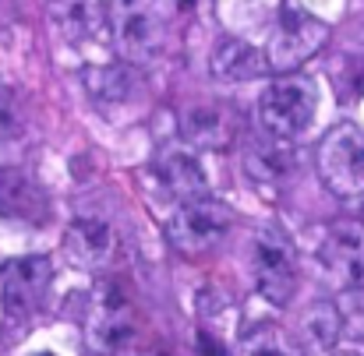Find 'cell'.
Returning a JSON list of instances; mask_svg holds the SVG:
<instances>
[{
	"label": "cell",
	"instance_id": "cell-1",
	"mask_svg": "<svg viewBox=\"0 0 364 356\" xmlns=\"http://www.w3.org/2000/svg\"><path fill=\"white\" fill-rule=\"evenodd\" d=\"M181 18V0H110L107 21L127 64H152Z\"/></svg>",
	"mask_w": 364,
	"mask_h": 356
},
{
	"label": "cell",
	"instance_id": "cell-2",
	"mask_svg": "<svg viewBox=\"0 0 364 356\" xmlns=\"http://www.w3.org/2000/svg\"><path fill=\"white\" fill-rule=\"evenodd\" d=\"M315 169L326 191L340 201H364V130L358 123L343 120L333 123L318 148H315Z\"/></svg>",
	"mask_w": 364,
	"mask_h": 356
},
{
	"label": "cell",
	"instance_id": "cell-3",
	"mask_svg": "<svg viewBox=\"0 0 364 356\" xmlns=\"http://www.w3.org/2000/svg\"><path fill=\"white\" fill-rule=\"evenodd\" d=\"M318 113V89L311 78L283 74L258 96V123L272 141L301 138Z\"/></svg>",
	"mask_w": 364,
	"mask_h": 356
},
{
	"label": "cell",
	"instance_id": "cell-4",
	"mask_svg": "<svg viewBox=\"0 0 364 356\" xmlns=\"http://www.w3.org/2000/svg\"><path fill=\"white\" fill-rule=\"evenodd\" d=\"M251 279L255 289L272 304L287 307L297 293V250L294 240L283 233V226H258L251 233Z\"/></svg>",
	"mask_w": 364,
	"mask_h": 356
},
{
	"label": "cell",
	"instance_id": "cell-5",
	"mask_svg": "<svg viewBox=\"0 0 364 356\" xmlns=\"http://www.w3.org/2000/svg\"><path fill=\"white\" fill-rule=\"evenodd\" d=\"M230 230H234V208L223 198H213V194H198V198L181 201L177 212L166 223L170 243L188 257L209 254Z\"/></svg>",
	"mask_w": 364,
	"mask_h": 356
},
{
	"label": "cell",
	"instance_id": "cell-6",
	"mask_svg": "<svg viewBox=\"0 0 364 356\" xmlns=\"http://www.w3.org/2000/svg\"><path fill=\"white\" fill-rule=\"evenodd\" d=\"M326 39H329V25L322 18H315L308 11H287L269 35L265 64L276 74H294L326 46Z\"/></svg>",
	"mask_w": 364,
	"mask_h": 356
},
{
	"label": "cell",
	"instance_id": "cell-7",
	"mask_svg": "<svg viewBox=\"0 0 364 356\" xmlns=\"http://www.w3.org/2000/svg\"><path fill=\"white\" fill-rule=\"evenodd\" d=\"M53 279V261L46 254H21L0 268V304L11 318H28Z\"/></svg>",
	"mask_w": 364,
	"mask_h": 356
},
{
	"label": "cell",
	"instance_id": "cell-8",
	"mask_svg": "<svg viewBox=\"0 0 364 356\" xmlns=\"http://www.w3.org/2000/svg\"><path fill=\"white\" fill-rule=\"evenodd\" d=\"M85 335H89V350L100 356H114L121 353L124 346H131V339H134V311L124 300L121 289H110V293H103L96 300L92 318L85 325Z\"/></svg>",
	"mask_w": 364,
	"mask_h": 356
},
{
	"label": "cell",
	"instance_id": "cell-9",
	"mask_svg": "<svg viewBox=\"0 0 364 356\" xmlns=\"http://www.w3.org/2000/svg\"><path fill=\"white\" fill-rule=\"evenodd\" d=\"M318 257H322L326 272L343 289L364 286V223H336V226H329Z\"/></svg>",
	"mask_w": 364,
	"mask_h": 356
},
{
	"label": "cell",
	"instance_id": "cell-10",
	"mask_svg": "<svg viewBox=\"0 0 364 356\" xmlns=\"http://www.w3.org/2000/svg\"><path fill=\"white\" fill-rule=\"evenodd\" d=\"M152 173H156V180L166 187V194L177 198V201L209 194L205 166L198 162L195 148H188V145H170V148H163V152L156 155V162H152Z\"/></svg>",
	"mask_w": 364,
	"mask_h": 356
},
{
	"label": "cell",
	"instance_id": "cell-11",
	"mask_svg": "<svg viewBox=\"0 0 364 356\" xmlns=\"http://www.w3.org/2000/svg\"><path fill=\"white\" fill-rule=\"evenodd\" d=\"M0 219L21 226H43L50 219V198L25 169H0Z\"/></svg>",
	"mask_w": 364,
	"mask_h": 356
},
{
	"label": "cell",
	"instance_id": "cell-12",
	"mask_svg": "<svg viewBox=\"0 0 364 356\" xmlns=\"http://www.w3.org/2000/svg\"><path fill=\"white\" fill-rule=\"evenodd\" d=\"M181 138L188 148L220 152L237 141V123L230 117V110H223L216 103H195L181 113Z\"/></svg>",
	"mask_w": 364,
	"mask_h": 356
},
{
	"label": "cell",
	"instance_id": "cell-13",
	"mask_svg": "<svg viewBox=\"0 0 364 356\" xmlns=\"http://www.w3.org/2000/svg\"><path fill=\"white\" fill-rule=\"evenodd\" d=\"M64 250L71 254L75 265L82 268H107L117 254V233L107 219H96V216H78L71 219L68 233H64Z\"/></svg>",
	"mask_w": 364,
	"mask_h": 356
},
{
	"label": "cell",
	"instance_id": "cell-14",
	"mask_svg": "<svg viewBox=\"0 0 364 356\" xmlns=\"http://www.w3.org/2000/svg\"><path fill=\"white\" fill-rule=\"evenodd\" d=\"M209 71H213V78H216V82L241 85V82H255V78H262V74L269 71V64H265V53H262L258 46H251V43H244V39L227 35V39H220V43L213 46Z\"/></svg>",
	"mask_w": 364,
	"mask_h": 356
},
{
	"label": "cell",
	"instance_id": "cell-15",
	"mask_svg": "<svg viewBox=\"0 0 364 356\" xmlns=\"http://www.w3.org/2000/svg\"><path fill=\"white\" fill-rule=\"evenodd\" d=\"M85 89L92 99L100 103H124L131 96V74L121 64H96V67H85Z\"/></svg>",
	"mask_w": 364,
	"mask_h": 356
},
{
	"label": "cell",
	"instance_id": "cell-16",
	"mask_svg": "<svg viewBox=\"0 0 364 356\" xmlns=\"http://www.w3.org/2000/svg\"><path fill=\"white\" fill-rule=\"evenodd\" d=\"M57 21L71 39H89L92 32L103 28L107 11L100 7V0H60L57 7Z\"/></svg>",
	"mask_w": 364,
	"mask_h": 356
},
{
	"label": "cell",
	"instance_id": "cell-17",
	"mask_svg": "<svg viewBox=\"0 0 364 356\" xmlns=\"http://www.w3.org/2000/svg\"><path fill=\"white\" fill-rule=\"evenodd\" d=\"M304 332L315 346L322 350H333L340 343V332H343V314L333 300H315L304 314Z\"/></svg>",
	"mask_w": 364,
	"mask_h": 356
},
{
	"label": "cell",
	"instance_id": "cell-18",
	"mask_svg": "<svg viewBox=\"0 0 364 356\" xmlns=\"http://www.w3.org/2000/svg\"><path fill=\"white\" fill-rule=\"evenodd\" d=\"M244 169L258 180H279L294 169V159L287 152L283 141H272V145H255L247 155H244Z\"/></svg>",
	"mask_w": 364,
	"mask_h": 356
},
{
	"label": "cell",
	"instance_id": "cell-19",
	"mask_svg": "<svg viewBox=\"0 0 364 356\" xmlns=\"http://www.w3.org/2000/svg\"><path fill=\"white\" fill-rule=\"evenodd\" d=\"M18 113H14V103H11V96H7V89L0 85V141H7V138H14L18 134Z\"/></svg>",
	"mask_w": 364,
	"mask_h": 356
},
{
	"label": "cell",
	"instance_id": "cell-20",
	"mask_svg": "<svg viewBox=\"0 0 364 356\" xmlns=\"http://www.w3.org/2000/svg\"><path fill=\"white\" fill-rule=\"evenodd\" d=\"M198 356H230V350L220 339H213L209 332H198Z\"/></svg>",
	"mask_w": 364,
	"mask_h": 356
},
{
	"label": "cell",
	"instance_id": "cell-21",
	"mask_svg": "<svg viewBox=\"0 0 364 356\" xmlns=\"http://www.w3.org/2000/svg\"><path fill=\"white\" fill-rule=\"evenodd\" d=\"M251 356H290L279 343H262V346H255V353Z\"/></svg>",
	"mask_w": 364,
	"mask_h": 356
},
{
	"label": "cell",
	"instance_id": "cell-22",
	"mask_svg": "<svg viewBox=\"0 0 364 356\" xmlns=\"http://www.w3.org/2000/svg\"><path fill=\"white\" fill-rule=\"evenodd\" d=\"M333 356H358V353H350V350H340V353H333Z\"/></svg>",
	"mask_w": 364,
	"mask_h": 356
},
{
	"label": "cell",
	"instance_id": "cell-23",
	"mask_svg": "<svg viewBox=\"0 0 364 356\" xmlns=\"http://www.w3.org/2000/svg\"><path fill=\"white\" fill-rule=\"evenodd\" d=\"M36 356H57V353H50V350H43V353H36Z\"/></svg>",
	"mask_w": 364,
	"mask_h": 356
}]
</instances>
